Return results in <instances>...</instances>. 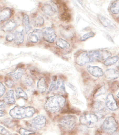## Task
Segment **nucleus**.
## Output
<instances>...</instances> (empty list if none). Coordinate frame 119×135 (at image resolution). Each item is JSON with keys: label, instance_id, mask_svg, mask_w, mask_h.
I'll return each mask as SVG.
<instances>
[{"label": "nucleus", "instance_id": "nucleus-1", "mask_svg": "<svg viewBox=\"0 0 119 135\" xmlns=\"http://www.w3.org/2000/svg\"><path fill=\"white\" fill-rule=\"evenodd\" d=\"M66 99L64 97L55 95L49 98L45 102L44 107L45 110L50 113L59 112L64 107Z\"/></svg>", "mask_w": 119, "mask_h": 135}, {"label": "nucleus", "instance_id": "nucleus-2", "mask_svg": "<svg viewBox=\"0 0 119 135\" xmlns=\"http://www.w3.org/2000/svg\"><path fill=\"white\" fill-rule=\"evenodd\" d=\"M35 113V110L32 106H16L11 109L9 115L12 118L22 119L32 117Z\"/></svg>", "mask_w": 119, "mask_h": 135}, {"label": "nucleus", "instance_id": "nucleus-3", "mask_svg": "<svg viewBox=\"0 0 119 135\" xmlns=\"http://www.w3.org/2000/svg\"><path fill=\"white\" fill-rule=\"evenodd\" d=\"M99 118L96 114L89 112L84 113L79 118L80 123L88 128L95 127L99 122Z\"/></svg>", "mask_w": 119, "mask_h": 135}, {"label": "nucleus", "instance_id": "nucleus-4", "mask_svg": "<svg viewBox=\"0 0 119 135\" xmlns=\"http://www.w3.org/2000/svg\"><path fill=\"white\" fill-rule=\"evenodd\" d=\"M77 122V118L75 115H68L62 117L59 121L60 128L65 131H71L75 127Z\"/></svg>", "mask_w": 119, "mask_h": 135}, {"label": "nucleus", "instance_id": "nucleus-5", "mask_svg": "<svg viewBox=\"0 0 119 135\" xmlns=\"http://www.w3.org/2000/svg\"><path fill=\"white\" fill-rule=\"evenodd\" d=\"M102 128L107 134L112 135L117 130L118 125L115 118L112 116H108L105 118L102 124Z\"/></svg>", "mask_w": 119, "mask_h": 135}, {"label": "nucleus", "instance_id": "nucleus-6", "mask_svg": "<svg viewBox=\"0 0 119 135\" xmlns=\"http://www.w3.org/2000/svg\"><path fill=\"white\" fill-rule=\"evenodd\" d=\"M46 119L45 115H39L30 120L27 121L26 125L31 130H40L44 128L46 125Z\"/></svg>", "mask_w": 119, "mask_h": 135}, {"label": "nucleus", "instance_id": "nucleus-7", "mask_svg": "<svg viewBox=\"0 0 119 135\" xmlns=\"http://www.w3.org/2000/svg\"><path fill=\"white\" fill-rule=\"evenodd\" d=\"M88 54L92 62L105 61L112 56V53L110 51L104 50L90 51Z\"/></svg>", "mask_w": 119, "mask_h": 135}, {"label": "nucleus", "instance_id": "nucleus-8", "mask_svg": "<svg viewBox=\"0 0 119 135\" xmlns=\"http://www.w3.org/2000/svg\"><path fill=\"white\" fill-rule=\"evenodd\" d=\"M58 5L53 1H50L43 4L42 10L45 14L51 16H54L58 10Z\"/></svg>", "mask_w": 119, "mask_h": 135}, {"label": "nucleus", "instance_id": "nucleus-9", "mask_svg": "<svg viewBox=\"0 0 119 135\" xmlns=\"http://www.w3.org/2000/svg\"><path fill=\"white\" fill-rule=\"evenodd\" d=\"M75 62L77 65L82 66L92 61L89 57L88 52L84 51L81 52L77 55L75 58Z\"/></svg>", "mask_w": 119, "mask_h": 135}, {"label": "nucleus", "instance_id": "nucleus-10", "mask_svg": "<svg viewBox=\"0 0 119 135\" xmlns=\"http://www.w3.org/2000/svg\"><path fill=\"white\" fill-rule=\"evenodd\" d=\"M105 104L107 109L111 111H115L118 109L117 103L112 93H109L107 94L105 98Z\"/></svg>", "mask_w": 119, "mask_h": 135}, {"label": "nucleus", "instance_id": "nucleus-11", "mask_svg": "<svg viewBox=\"0 0 119 135\" xmlns=\"http://www.w3.org/2000/svg\"><path fill=\"white\" fill-rule=\"evenodd\" d=\"M41 29H35L28 35V41L31 43H37L43 37Z\"/></svg>", "mask_w": 119, "mask_h": 135}, {"label": "nucleus", "instance_id": "nucleus-12", "mask_svg": "<svg viewBox=\"0 0 119 135\" xmlns=\"http://www.w3.org/2000/svg\"><path fill=\"white\" fill-rule=\"evenodd\" d=\"M86 70L89 74L94 77L99 78L104 75L103 69L98 66L89 65L87 67Z\"/></svg>", "mask_w": 119, "mask_h": 135}, {"label": "nucleus", "instance_id": "nucleus-13", "mask_svg": "<svg viewBox=\"0 0 119 135\" xmlns=\"http://www.w3.org/2000/svg\"><path fill=\"white\" fill-rule=\"evenodd\" d=\"M104 75L107 79L115 80L119 78V72L115 69L110 68L105 70Z\"/></svg>", "mask_w": 119, "mask_h": 135}, {"label": "nucleus", "instance_id": "nucleus-14", "mask_svg": "<svg viewBox=\"0 0 119 135\" xmlns=\"http://www.w3.org/2000/svg\"><path fill=\"white\" fill-rule=\"evenodd\" d=\"M97 18L101 24L104 27L110 29H114L116 28V25L104 16L99 15Z\"/></svg>", "mask_w": 119, "mask_h": 135}, {"label": "nucleus", "instance_id": "nucleus-15", "mask_svg": "<svg viewBox=\"0 0 119 135\" xmlns=\"http://www.w3.org/2000/svg\"><path fill=\"white\" fill-rule=\"evenodd\" d=\"M12 11L9 7L3 8L0 12V22L3 23L7 21L11 17Z\"/></svg>", "mask_w": 119, "mask_h": 135}, {"label": "nucleus", "instance_id": "nucleus-16", "mask_svg": "<svg viewBox=\"0 0 119 135\" xmlns=\"http://www.w3.org/2000/svg\"><path fill=\"white\" fill-rule=\"evenodd\" d=\"M17 23L15 21L9 20L1 27V30L4 32H8L14 30L17 27Z\"/></svg>", "mask_w": 119, "mask_h": 135}, {"label": "nucleus", "instance_id": "nucleus-17", "mask_svg": "<svg viewBox=\"0 0 119 135\" xmlns=\"http://www.w3.org/2000/svg\"><path fill=\"white\" fill-rule=\"evenodd\" d=\"M3 101L8 104H14L15 103L14 98V91L10 90L7 91L3 97Z\"/></svg>", "mask_w": 119, "mask_h": 135}, {"label": "nucleus", "instance_id": "nucleus-18", "mask_svg": "<svg viewBox=\"0 0 119 135\" xmlns=\"http://www.w3.org/2000/svg\"><path fill=\"white\" fill-rule=\"evenodd\" d=\"M24 70L22 68H18L14 72L9 73L8 74L11 76L13 79L17 81L21 79L24 75Z\"/></svg>", "mask_w": 119, "mask_h": 135}, {"label": "nucleus", "instance_id": "nucleus-19", "mask_svg": "<svg viewBox=\"0 0 119 135\" xmlns=\"http://www.w3.org/2000/svg\"><path fill=\"white\" fill-rule=\"evenodd\" d=\"M37 88L39 92L41 93H44L47 89V84L44 77H41L37 83Z\"/></svg>", "mask_w": 119, "mask_h": 135}, {"label": "nucleus", "instance_id": "nucleus-20", "mask_svg": "<svg viewBox=\"0 0 119 135\" xmlns=\"http://www.w3.org/2000/svg\"><path fill=\"white\" fill-rule=\"evenodd\" d=\"M32 24L35 27H41L44 24V20L41 16L35 15L33 16L32 19Z\"/></svg>", "mask_w": 119, "mask_h": 135}, {"label": "nucleus", "instance_id": "nucleus-21", "mask_svg": "<svg viewBox=\"0 0 119 135\" xmlns=\"http://www.w3.org/2000/svg\"><path fill=\"white\" fill-rule=\"evenodd\" d=\"M14 33V43L17 45H20L24 41V35L22 31H16Z\"/></svg>", "mask_w": 119, "mask_h": 135}, {"label": "nucleus", "instance_id": "nucleus-22", "mask_svg": "<svg viewBox=\"0 0 119 135\" xmlns=\"http://www.w3.org/2000/svg\"><path fill=\"white\" fill-rule=\"evenodd\" d=\"M119 60V54L113 56V57H110L106 59L104 62V65L105 66H111L115 64Z\"/></svg>", "mask_w": 119, "mask_h": 135}, {"label": "nucleus", "instance_id": "nucleus-23", "mask_svg": "<svg viewBox=\"0 0 119 135\" xmlns=\"http://www.w3.org/2000/svg\"><path fill=\"white\" fill-rule=\"evenodd\" d=\"M109 10L112 14H119V1H113L109 6Z\"/></svg>", "mask_w": 119, "mask_h": 135}, {"label": "nucleus", "instance_id": "nucleus-24", "mask_svg": "<svg viewBox=\"0 0 119 135\" xmlns=\"http://www.w3.org/2000/svg\"><path fill=\"white\" fill-rule=\"evenodd\" d=\"M22 83L26 86H30L33 83V80L32 78L28 74L23 75L22 78Z\"/></svg>", "mask_w": 119, "mask_h": 135}, {"label": "nucleus", "instance_id": "nucleus-25", "mask_svg": "<svg viewBox=\"0 0 119 135\" xmlns=\"http://www.w3.org/2000/svg\"><path fill=\"white\" fill-rule=\"evenodd\" d=\"M15 96L17 99L20 98H23L25 100L28 99V96L26 92H24V90L20 88H18L16 89Z\"/></svg>", "mask_w": 119, "mask_h": 135}, {"label": "nucleus", "instance_id": "nucleus-26", "mask_svg": "<svg viewBox=\"0 0 119 135\" xmlns=\"http://www.w3.org/2000/svg\"><path fill=\"white\" fill-rule=\"evenodd\" d=\"M23 23L25 28L26 33L31 29L32 27L30 22L29 18L26 14H24L23 18Z\"/></svg>", "mask_w": 119, "mask_h": 135}, {"label": "nucleus", "instance_id": "nucleus-27", "mask_svg": "<svg viewBox=\"0 0 119 135\" xmlns=\"http://www.w3.org/2000/svg\"><path fill=\"white\" fill-rule=\"evenodd\" d=\"M1 123L3 125L9 128H12L17 125L15 121L12 119L10 118H6L3 119V120H1Z\"/></svg>", "mask_w": 119, "mask_h": 135}, {"label": "nucleus", "instance_id": "nucleus-28", "mask_svg": "<svg viewBox=\"0 0 119 135\" xmlns=\"http://www.w3.org/2000/svg\"><path fill=\"white\" fill-rule=\"evenodd\" d=\"M56 44L57 46L61 49H69L70 47V44L64 39L59 38L56 40Z\"/></svg>", "mask_w": 119, "mask_h": 135}, {"label": "nucleus", "instance_id": "nucleus-29", "mask_svg": "<svg viewBox=\"0 0 119 135\" xmlns=\"http://www.w3.org/2000/svg\"><path fill=\"white\" fill-rule=\"evenodd\" d=\"M106 89L105 85L101 86L96 90V92L93 94V98L94 99L101 95H104L106 94Z\"/></svg>", "mask_w": 119, "mask_h": 135}, {"label": "nucleus", "instance_id": "nucleus-30", "mask_svg": "<svg viewBox=\"0 0 119 135\" xmlns=\"http://www.w3.org/2000/svg\"><path fill=\"white\" fill-rule=\"evenodd\" d=\"M56 90L60 92H65L64 82L61 78L58 79L56 82Z\"/></svg>", "mask_w": 119, "mask_h": 135}, {"label": "nucleus", "instance_id": "nucleus-31", "mask_svg": "<svg viewBox=\"0 0 119 135\" xmlns=\"http://www.w3.org/2000/svg\"><path fill=\"white\" fill-rule=\"evenodd\" d=\"M43 37L50 36L54 34L55 30L51 27H46L41 29Z\"/></svg>", "mask_w": 119, "mask_h": 135}, {"label": "nucleus", "instance_id": "nucleus-32", "mask_svg": "<svg viewBox=\"0 0 119 135\" xmlns=\"http://www.w3.org/2000/svg\"><path fill=\"white\" fill-rule=\"evenodd\" d=\"M105 103L104 102L101 100H98L93 103V107L94 109L98 110L97 111H98L105 107Z\"/></svg>", "mask_w": 119, "mask_h": 135}, {"label": "nucleus", "instance_id": "nucleus-33", "mask_svg": "<svg viewBox=\"0 0 119 135\" xmlns=\"http://www.w3.org/2000/svg\"><path fill=\"white\" fill-rule=\"evenodd\" d=\"M95 35V33L93 32H90L87 33L80 37V40L81 41H86L88 39L94 37Z\"/></svg>", "mask_w": 119, "mask_h": 135}, {"label": "nucleus", "instance_id": "nucleus-34", "mask_svg": "<svg viewBox=\"0 0 119 135\" xmlns=\"http://www.w3.org/2000/svg\"><path fill=\"white\" fill-rule=\"evenodd\" d=\"M109 113V109L104 107L101 110H99L96 113V115L98 117L99 119L105 116Z\"/></svg>", "mask_w": 119, "mask_h": 135}, {"label": "nucleus", "instance_id": "nucleus-35", "mask_svg": "<svg viewBox=\"0 0 119 135\" xmlns=\"http://www.w3.org/2000/svg\"><path fill=\"white\" fill-rule=\"evenodd\" d=\"M19 133L21 135H30L34 134L35 133V132L33 130L21 128L19 130Z\"/></svg>", "mask_w": 119, "mask_h": 135}, {"label": "nucleus", "instance_id": "nucleus-36", "mask_svg": "<svg viewBox=\"0 0 119 135\" xmlns=\"http://www.w3.org/2000/svg\"><path fill=\"white\" fill-rule=\"evenodd\" d=\"M60 18L62 21L68 22L70 21L71 17L70 14L68 12L64 11L60 15Z\"/></svg>", "mask_w": 119, "mask_h": 135}, {"label": "nucleus", "instance_id": "nucleus-37", "mask_svg": "<svg viewBox=\"0 0 119 135\" xmlns=\"http://www.w3.org/2000/svg\"><path fill=\"white\" fill-rule=\"evenodd\" d=\"M57 35L55 34H53L50 36H44L43 37V39L49 43H52L55 42V40L57 38Z\"/></svg>", "mask_w": 119, "mask_h": 135}, {"label": "nucleus", "instance_id": "nucleus-38", "mask_svg": "<svg viewBox=\"0 0 119 135\" xmlns=\"http://www.w3.org/2000/svg\"><path fill=\"white\" fill-rule=\"evenodd\" d=\"M57 77L56 76H53V79L51 83L48 92H50L56 90V81H57Z\"/></svg>", "mask_w": 119, "mask_h": 135}, {"label": "nucleus", "instance_id": "nucleus-39", "mask_svg": "<svg viewBox=\"0 0 119 135\" xmlns=\"http://www.w3.org/2000/svg\"><path fill=\"white\" fill-rule=\"evenodd\" d=\"M1 134L3 135H12L11 132L2 125L1 126Z\"/></svg>", "mask_w": 119, "mask_h": 135}, {"label": "nucleus", "instance_id": "nucleus-40", "mask_svg": "<svg viewBox=\"0 0 119 135\" xmlns=\"http://www.w3.org/2000/svg\"><path fill=\"white\" fill-rule=\"evenodd\" d=\"M14 81L10 78H7L5 80V84L6 86L9 88H11L13 86Z\"/></svg>", "mask_w": 119, "mask_h": 135}, {"label": "nucleus", "instance_id": "nucleus-41", "mask_svg": "<svg viewBox=\"0 0 119 135\" xmlns=\"http://www.w3.org/2000/svg\"><path fill=\"white\" fill-rule=\"evenodd\" d=\"M6 40L8 42H12L14 39V33H10L6 35Z\"/></svg>", "mask_w": 119, "mask_h": 135}, {"label": "nucleus", "instance_id": "nucleus-42", "mask_svg": "<svg viewBox=\"0 0 119 135\" xmlns=\"http://www.w3.org/2000/svg\"><path fill=\"white\" fill-rule=\"evenodd\" d=\"M30 73L33 76L37 77L40 75V72L37 69H33L30 70Z\"/></svg>", "mask_w": 119, "mask_h": 135}, {"label": "nucleus", "instance_id": "nucleus-43", "mask_svg": "<svg viewBox=\"0 0 119 135\" xmlns=\"http://www.w3.org/2000/svg\"><path fill=\"white\" fill-rule=\"evenodd\" d=\"M5 88L4 85L2 83H0V95L1 97H2V96L5 93Z\"/></svg>", "mask_w": 119, "mask_h": 135}, {"label": "nucleus", "instance_id": "nucleus-44", "mask_svg": "<svg viewBox=\"0 0 119 135\" xmlns=\"http://www.w3.org/2000/svg\"><path fill=\"white\" fill-rule=\"evenodd\" d=\"M66 85L69 88H70L72 91H74V92H76V88L75 86L72 84H71L70 83H67Z\"/></svg>", "mask_w": 119, "mask_h": 135}, {"label": "nucleus", "instance_id": "nucleus-45", "mask_svg": "<svg viewBox=\"0 0 119 135\" xmlns=\"http://www.w3.org/2000/svg\"><path fill=\"white\" fill-rule=\"evenodd\" d=\"M5 102L4 101H2V100L1 101V105H0V107H1V109H2V108H6V105L5 104Z\"/></svg>", "mask_w": 119, "mask_h": 135}, {"label": "nucleus", "instance_id": "nucleus-46", "mask_svg": "<svg viewBox=\"0 0 119 135\" xmlns=\"http://www.w3.org/2000/svg\"><path fill=\"white\" fill-rule=\"evenodd\" d=\"M5 112H4L3 111V110H1V117L4 116L5 115Z\"/></svg>", "mask_w": 119, "mask_h": 135}, {"label": "nucleus", "instance_id": "nucleus-47", "mask_svg": "<svg viewBox=\"0 0 119 135\" xmlns=\"http://www.w3.org/2000/svg\"><path fill=\"white\" fill-rule=\"evenodd\" d=\"M116 96L119 99V92H118V93L117 94Z\"/></svg>", "mask_w": 119, "mask_h": 135}, {"label": "nucleus", "instance_id": "nucleus-48", "mask_svg": "<svg viewBox=\"0 0 119 135\" xmlns=\"http://www.w3.org/2000/svg\"><path fill=\"white\" fill-rule=\"evenodd\" d=\"M19 135L17 134V135Z\"/></svg>", "mask_w": 119, "mask_h": 135}, {"label": "nucleus", "instance_id": "nucleus-49", "mask_svg": "<svg viewBox=\"0 0 119 135\" xmlns=\"http://www.w3.org/2000/svg\"></svg>", "mask_w": 119, "mask_h": 135}]
</instances>
